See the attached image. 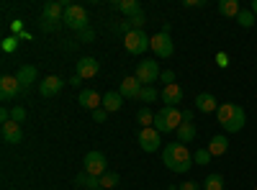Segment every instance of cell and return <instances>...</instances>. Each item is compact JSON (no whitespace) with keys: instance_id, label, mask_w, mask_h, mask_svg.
Here are the masks:
<instances>
[{"instance_id":"obj_1","label":"cell","mask_w":257,"mask_h":190,"mask_svg":"<svg viewBox=\"0 0 257 190\" xmlns=\"http://www.w3.org/2000/svg\"><path fill=\"white\" fill-rule=\"evenodd\" d=\"M162 164L167 167L170 172H188L190 167H193V154L188 152V146L185 144H167L165 149H162Z\"/></svg>"},{"instance_id":"obj_2","label":"cell","mask_w":257,"mask_h":190,"mask_svg":"<svg viewBox=\"0 0 257 190\" xmlns=\"http://www.w3.org/2000/svg\"><path fill=\"white\" fill-rule=\"evenodd\" d=\"M216 118H219V123L224 126L226 134L242 131L244 123H247V113H244L242 105H237V103H221L219 111H216Z\"/></svg>"},{"instance_id":"obj_3","label":"cell","mask_w":257,"mask_h":190,"mask_svg":"<svg viewBox=\"0 0 257 190\" xmlns=\"http://www.w3.org/2000/svg\"><path fill=\"white\" fill-rule=\"evenodd\" d=\"M180 121H183V111H180V108L162 105V108L155 113V123H152V126H155L160 134H173V131H178Z\"/></svg>"},{"instance_id":"obj_4","label":"cell","mask_w":257,"mask_h":190,"mask_svg":"<svg viewBox=\"0 0 257 190\" xmlns=\"http://www.w3.org/2000/svg\"><path fill=\"white\" fill-rule=\"evenodd\" d=\"M82 167L85 172L93 175V177H103L105 172H108V159H105L103 152H88L82 159Z\"/></svg>"},{"instance_id":"obj_5","label":"cell","mask_w":257,"mask_h":190,"mask_svg":"<svg viewBox=\"0 0 257 190\" xmlns=\"http://www.w3.org/2000/svg\"><path fill=\"white\" fill-rule=\"evenodd\" d=\"M123 44H126V52L128 54H144L149 47H152V36H147L144 31H132L128 36H123Z\"/></svg>"},{"instance_id":"obj_6","label":"cell","mask_w":257,"mask_h":190,"mask_svg":"<svg viewBox=\"0 0 257 190\" xmlns=\"http://www.w3.org/2000/svg\"><path fill=\"white\" fill-rule=\"evenodd\" d=\"M160 65H157V62L155 59H142L139 62V65H137V80L142 82V85H152V82H157L160 80Z\"/></svg>"},{"instance_id":"obj_7","label":"cell","mask_w":257,"mask_h":190,"mask_svg":"<svg viewBox=\"0 0 257 190\" xmlns=\"http://www.w3.org/2000/svg\"><path fill=\"white\" fill-rule=\"evenodd\" d=\"M64 24L75 31H85L88 29V13L82 6H67L64 8Z\"/></svg>"},{"instance_id":"obj_8","label":"cell","mask_w":257,"mask_h":190,"mask_svg":"<svg viewBox=\"0 0 257 190\" xmlns=\"http://www.w3.org/2000/svg\"><path fill=\"white\" fill-rule=\"evenodd\" d=\"M152 49L160 59H170L173 57V52H175V44H173V39H170V34H165V31H160L157 36H152Z\"/></svg>"},{"instance_id":"obj_9","label":"cell","mask_w":257,"mask_h":190,"mask_svg":"<svg viewBox=\"0 0 257 190\" xmlns=\"http://www.w3.org/2000/svg\"><path fill=\"white\" fill-rule=\"evenodd\" d=\"M139 146L144 152H157L160 149V131L155 126H149V129H139Z\"/></svg>"},{"instance_id":"obj_10","label":"cell","mask_w":257,"mask_h":190,"mask_svg":"<svg viewBox=\"0 0 257 190\" xmlns=\"http://www.w3.org/2000/svg\"><path fill=\"white\" fill-rule=\"evenodd\" d=\"M98 72H100V62L95 57H82L77 62V72L75 75L80 80H90V77H98Z\"/></svg>"},{"instance_id":"obj_11","label":"cell","mask_w":257,"mask_h":190,"mask_svg":"<svg viewBox=\"0 0 257 190\" xmlns=\"http://www.w3.org/2000/svg\"><path fill=\"white\" fill-rule=\"evenodd\" d=\"M70 3H59V0H49V3H44V8H41V18L52 21V24H59V21H64V8H67Z\"/></svg>"},{"instance_id":"obj_12","label":"cell","mask_w":257,"mask_h":190,"mask_svg":"<svg viewBox=\"0 0 257 190\" xmlns=\"http://www.w3.org/2000/svg\"><path fill=\"white\" fill-rule=\"evenodd\" d=\"M21 93H24V90H21L18 80L13 75H3V77H0V98H3V100H13Z\"/></svg>"},{"instance_id":"obj_13","label":"cell","mask_w":257,"mask_h":190,"mask_svg":"<svg viewBox=\"0 0 257 190\" xmlns=\"http://www.w3.org/2000/svg\"><path fill=\"white\" fill-rule=\"evenodd\" d=\"M62 88H64V80L57 77V75H49V77H44V80L39 82V95L52 98V95H57Z\"/></svg>"},{"instance_id":"obj_14","label":"cell","mask_w":257,"mask_h":190,"mask_svg":"<svg viewBox=\"0 0 257 190\" xmlns=\"http://www.w3.org/2000/svg\"><path fill=\"white\" fill-rule=\"evenodd\" d=\"M162 103L170 105V108H178V103H183V88L178 85V82H173V85H165L162 93H160Z\"/></svg>"},{"instance_id":"obj_15","label":"cell","mask_w":257,"mask_h":190,"mask_svg":"<svg viewBox=\"0 0 257 190\" xmlns=\"http://www.w3.org/2000/svg\"><path fill=\"white\" fill-rule=\"evenodd\" d=\"M142 82L137 80V77H123L121 80V88H118V93L123 95V98H128V100H139V93H142Z\"/></svg>"},{"instance_id":"obj_16","label":"cell","mask_w":257,"mask_h":190,"mask_svg":"<svg viewBox=\"0 0 257 190\" xmlns=\"http://www.w3.org/2000/svg\"><path fill=\"white\" fill-rule=\"evenodd\" d=\"M219 105H221V103L213 98L211 93H198V95H196V111H201V113H216Z\"/></svg>"},{"instance_id":"obj_17","label":"cell","mask_w":257,"mask_h":190,"mask_svg":"<svg viewBox=\"0 0 257 190\" xmlns=\"http://www.w3.org/2000/svg\"><path fill=\"white\" fill-rule=\"evenodd\" d=\"M16 80H18V85H21V90H29L34 82H36V67H31V65H24L18 72H16Z\"/></svg>"},{"instance_id":"obj_18","label":"cell","mask_w":257,"mask_h":190,"mask_svg":"<svg viewBox=\"0 0 257 190\" xmlns=\"http://www.w3.org/2000/svg\"><path fill=\"white\" fill-rule=\"evenodd\" d=\"M80 105L88 111H98L103 108V95H98V90H82L80 93Z\"/></svg>"},{"instance_id":"obj_19","label":"cell","mask_w":257,"mask_h":190,"mask_svg":"<svg viewBox=\"0 0 257 190\" xmlns=\"http://www.w3.org/2000/svg\"><path fill=\"white\" fill-rule=\"evenodd\" d=\"M0 134H3V141L8 144H18L21 139H24V134H21V126L16 121H6L3 129H0Z\"/></svg>"},{"instance_id":"obj_20","label":"cell","mask_w":257,"mask_h":190,"mask_svg":"<svg viewBox=\"0 0 257 190\" xmlns=\"http://www.w3.org/2000/svg\"><path fill=\"white\" fill-rule=\"evenodd\" d=\"M121 105H123V95H121L118 90H108V93L103 95V108L108 111V113L121 111Z\"/></svg>"},{"instance_id":"obj_21","label":"cell","mask_w":257,"mask_h":190,"mask_svg":"<svg viewBox=\"0 0 257 190\" xmlns=\"http://www.w3.org/2000/svg\"><path fill=\"white\" fill-rule=\"evenodd\" d=\"M226 149H229V139L226 136H213L211 141H208V152H211V157H221V154H226Z\"/></svg>"},{"instance_id":"obj_22","label":"cell","mask_w":257,"mask_h":190,"mask_svg":"<svg viewBox=\"0 0 257 190\" xmlns=\"http://www.w3.org/2000/svg\"><path fill=\"white\" fill-rule=\"evenodd\" d=\"M219 13L221 16H229V18H237L242 13L239 0H219Z\"/></svg>"},{"instance_id":"obj_23","label":"cell","mask_w":257,"mask_h":190,"mask_svg":"<svg viewBox=\"0 0 257 190\" xmlns=\"http://www.w3.org/2000/svg\"><path fill=\"white\" fill-rule=\"evenodd\" d=\"M121 13H126L128 18H134V16H139L142 13V6L137 3V0H116V3H113Z\"/></svg>"},{"instance_id":"obj_24","label":"cell","mask_w":257,"mask_h":190,"mask_svg":"<svg viewBox=\"0 0 257 190\" xmlns=\"http://www.w3.org/2000/svg\"><path fill=\"white\" fill-rule=\"evenodd\" d=\"M175 134H178L180 144H190L193 139H196V126H193V123H180Z\"/></svg>"},{"instance_id":"obj_25","label":"cell","mask_w":257,"mask_h":190,"mask_svg":"<svg viewBox=\"0 0 257 190\" xmlns=\"http://www.w3.org/2000/svg\"><path fill=\"white\" fill-rule=\"evenodd\" d=\"M75 185H82V187H88V190H103L100 180L93 177V175H88V172H80V175L75 177Z\"/></svg>"},{"instance_id":"obj_26","label":"cell","mask_w":257,"mask_h":190,"mask_svg":"<svg viewBox=\"0 0 257 190\" xmlns=\"http://www.w3.org/2000/svg\"><path fill=\"white\" fill-rule=\"evenodd\" d=\"M137 123L142 126V129H149V126L155 123V113L144 105V108H139V111H137Z\"/></svg>"},{"instance_id":"obj_27","label":"cell","mask_w":257,"mask_h":190,"mask_svg":"<svg viewBox=\"0 0 257 190\" xmlns=\"http://www.w3.org/2000/svg\"><path fill=\"white\" fill-rule=\"evenodd\" d=\"M203 190H224V177L219 172H211L203 182Z\"/></svg>"},{"instance_id":"obj_28","label":"cell","mask_w":257,"mask_h":190,"mask_svg":"<svg viewBox=\"0 0 257 190\" xmlns=\"http://www.w3.org/2000/svg\"><path fill=\"white\" fill-rule=\"evenodd\" d=\"M254 21H257V16H254L252 11H244V8H242V13L237 16V24H239L242 29H252Z\"/></svg>"},{"instance_id":"obj_29","label":"cell","mask_w":257,"mask_h":190,"mask_svg":"<svg viewBox=\"0 0 257 190\" xmlns=\"http://www.w3.org/2000/svg\"><path fill=\"white\" fill-rule=\"evenodd\" d=\"M139 100H142V103H152V100H157V90H155L152 85H144L142 93H139Z\"/></svg>"},{"instance_id":"obj_30","label":"cell","mask_w":257,"mask_h":190,"mask_svg":"<svg viewBox=\"0 0 257 190\" xmlns=\"http://www.w3.org/2000/svg\"><path fill=\"white\" fill-rule=\"evenodd\" d=\"M100 185H103V190L116 187V185H118V172H105V175L100 177Z\"/></svg>"},{"instance_id":"obj_31","label":"cell","mask_w":257,"mask_h":190,"mask_svg":"<svg viewBox=\"0 0 257 190\" xmlns=\"http://www.w3.org/2000/svg\"><path fill=\"white\" fill-rule=\"evenodd\" d=\"M193 162L196 164H208L211 162V152L208 149H198L196 154H193Z\"/></svg>"},{"instance_id":"obj_32","label":"cell","mask_w":257,"mask_h":190,"mask_svg":"<svg viewBox=\"0 0 257 190\" xmlns=\"http://www.w3.org/2000/svg\"><path fill=\"white\" fill-rule=\"evenodd\" d=\"M113 29H116L118 34H123V36H128V34L134 31V26H132V21H121V24H116Z\"/></svg>"},{"instance_id":"obj_33","label":"cell","mask_w":257,"mask_h":190,"mask_svg":"<svg viewBox=\"0 0 257 190\" xmlns=\"http://www.w3.org/2000/svg\"><path fill=\"white\" fill-rule=\"evenodd\" d=\"M26 118V111L21 108V105H16V108H11V121H16V123H21Z\"/></svg>"},{"instance_id":"obj_34","label":"cell","mask_w":257,"mask_h":190,"mask_svg":"<svg viewBox=\"0 0 257 190\" xmlns=\"http://www.w3.org/2000/svg\"><path fill=\"white\" fill-rule=\"evenodd\" d=\"M105 118H108V111H105V108H98V111H93V121H95V123H103Z\"/></svg>"},{"instance_id":"obj_35","label":"cell","mask_w":257,"mask_h":190,"mask_svg":"<svg viewBox=\"0 0 257 190\" xmlns=\"http://www.w3.org/2000/svg\"><path fill=\"white\" fill-rule=\"evenodd\" d=\"M160 77H162V82H165V85H173V82H175V72H173V70H165Z\"/></svg>"},{"instance_id":"obj_36","label":"cell","mask_w":257,"mask_h":190,"mask_svg":"<svg viewBox=\"0 0 257 190\" xmlns=\"http://www.w3.org/2000/svg\"><path fill=\"white\" fill-rule=\"evenodd\" d=\"M132 21V26L137 29V31H142V26H144V13H139V16H134V18H128Z\"/></svg>"},{"instance_id":"obj_37","label":"cell","mask_w":257,"mask_h":190,"mask_svg":"<svg viewBox=\"0 0 257 190\" xmlns=\"http://www.w3.org/2000/svg\"><path fill=\"white\" fill-rule=\"evenodd\" d=\"M216 65H219V67H229V57H226L224 52L216 54Z\"/></svg>"},{"instance_id":"obj_38","label":"cell","mask_w":257,"mask_h":190,"mask_svg":"<svg viewBox=\"0 0 257 190\" xmlns=\"http://www.w3.org/2000/svg\"><path fill=\"white\" fill-rule=\"evenodd\" d=\"M180 190H201V185L190 180V182H183V185H180Z\"/></svg>"},{"instance_id":"obj_39","label":"cell","mask_w":257,"mask_h":190,"mask_svg":"<svg viewBox=\"0 0 257 190\" xmlns=\"http://www.w3.org/2000/svg\"><path fill=\"white\" fill-rule=\"evenodd\" d=\"M80 39H82V41H93V31H90V29L80 31Z\"/></svg>"},{"instance_id":"obj_40","label":"cell","mask_w":257,"mask_h":190,"mask_svg":"<svg viewBox=\"0 0 257 190\" xmlns=\"http://www.w3.org/2000/svg\"><path fill=\"white\" fill-rule=\"evenodd\" d=\"M0 121H3V123H6V121H11V111H8V108L0 111Z\"/></svg>"},{"instance_id":"obj_41","label":"cell","mask_w":257,"mask_h":190,"mask_svg":"<svg viewBox=\"0 0 257 190\" xmlns=\"http://www.w3.org/2000/svg\"><path fill=\"white\" fill-rule=\"evenodd\" d=\"M183 121L190 123V121H193V111H183Z\"/></svg>"},{"instance_id":"obj_42","label":"cell","mask_w":257,"mask_h":190,"mask_svg":"<svg viewBox=\"0 0 257 190\" xmlns=\"http://www.w3.org/2000/svg\"><path fill=\"white\" fill-rule=\"evenodd\" d=\"M249 11H252V13L257 16V0H254V3H252V8H249Z\"/></svg>"},{"instance_id":"obj_43","label":"cell","mask_w":257,"mask_h":190,"mask_svg":"<svg viewBox=\"0 0 257 190\" xmlns=\"http://www.w3.org/2000/svg\"><path fill=\"white\" fill-rule=\"evenodd\" d=\"M254 190H257V185H254Z\"/></svg>"}]
</instances>
